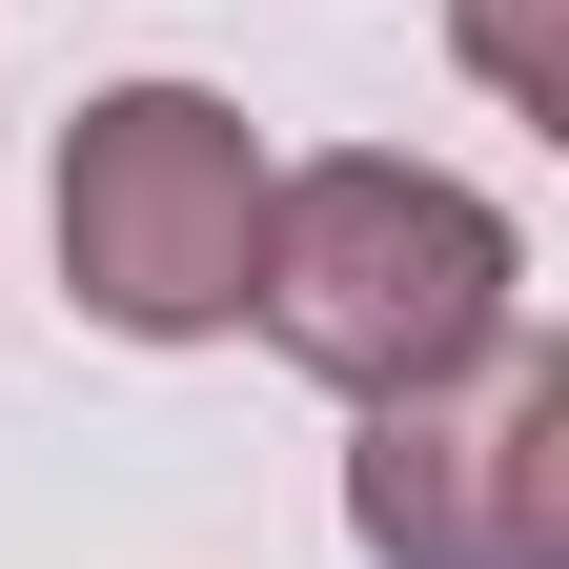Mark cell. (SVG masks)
<instances>
[{"instance_id":"3957f363","label":"cell","mask_w":569,"mask_h":569,"mask_svg":"<svg viewBox=\"0 0 569 569\" xmlns=\"http://www.w3.org/2000/svg\"><path fill=\"white\" fill-rule=\"evenodd\" d=\"M346 549L367 569H569V346L509 326L468 387L367 407V448H346Z\"/></svg>"},{"instance_id":"277c9868","label":"cell","mask_w":569,"mask_h":569,"mask_svg":"<svg viewBox=\"0 0 569 569\" xmlns=\"http://www.w3.org/2000/svg\"><path fill=\"white\" fill-rule=\"evenodd\" d=\"M468 82L488 102H549V0H468Z\"/></svg>"},{"instance_id":"7a4b0ae2","label":"cell","mask_w":569,"mask_h":569,"mask_svg":"<svg viewBox=\"0 0 569 569\" xmlns=\"http://www.w3.org/2000/svg\"><path fill=\"white\" fill-rule=\"evenodd\" d=\"M264 264V122L224 82H102L61 122V284L122 346H224Z\"/></svg>"},{"instance_id":"6da1fadb","label":"cell","mask_w":569,"mask_h":569,"mask_svg":"<svg viewBox=\"0 0 569 569\" xmlns=\"http://www.w3.org/2000/svg\"><path fill=\"white\" fill-rule=\"evenodd\" d=\"M244 326L346 407L468 387L488 346L529 326V224L468 163H407V142H326V163H264V264Z\"/></svg>"}]
</instances>
